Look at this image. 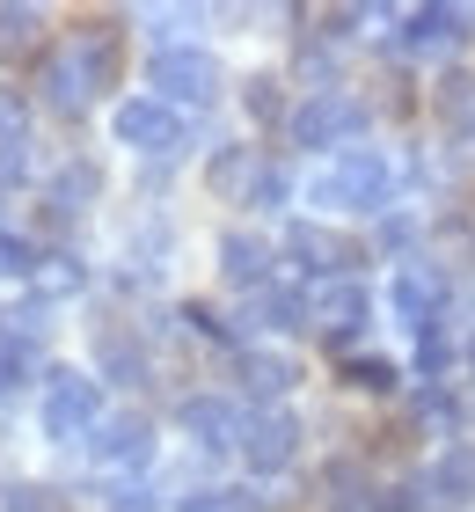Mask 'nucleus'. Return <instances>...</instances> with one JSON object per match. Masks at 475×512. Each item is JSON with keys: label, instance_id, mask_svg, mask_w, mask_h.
<instances>
[{"label": "nucleus", "instance_id": "nucleus-1", "mask_svg": "<svg viewBox=\"0 0 475 512\" xmlns=\"http://www.w3.org/2000/svg\"><path fill=\"white\" fill-rule=\"evenodd\" d=\"M395 191V169L380 147H344L329 169H315L307 183V205H322V213H373V205H388Z\"/></svg>", "mask_w": 475, "mask_h": 512}, {"label": "nucleus", "instance_id": "nucleus-2", "mask_svg": "<svg viewBox=\"0 0 475 512\" xmlns=\"http://www.w3.org/2000/svg\"><path fill=\"white\" fill-rule=\"evenodd\" d=\"M37 425L44 439H59V447H74L103 425V381L81 374V366H52L44 374V395H37Z\"/></svg>", "mask_w": 475, "mask_h": 512}, {"label": "nucleus", "instance_id": "nucleus-3", "mask_svg": "<svg viewBox=\"0 0 475 512\" xmlns=\"http://www.w3.org/2000/svg\"><path fill=\"white\" fill-rule=\"evenodd\" d=\"M147 88L169 110H205L212 96H220V59H212L205 44H161V52L147 59Z\"/></svg>", "mask_w": 475, "mask_h": 512}, {"label": "nucleus", "instance_id": "nucleus-4", "mask_svg": "<svg viewBox=\"0 0 475 512\" xmlns=\"http://www.w3.org/2000/svg\"><path fill=\"white\" fill-rule=\"evenodd\" d=\"M110 132H117V147L154 154V161L183 154V110H169L161 96H125V103L110 110Z\"/></svg>", "mask_w": 475, "mask_h": 512}, {"label": "nucleus", "instance_id": "nucleus-5", "mask_svg": "<svg viewBox=\"0 0 475 512\" xmlns=\"http://www.w3.org/2000/svg\"><path fill=\"white\" fill-rule=\"evenodd\" d=\"M285 132H293V147H344V139H359L366 132V103H351V96H337V88H315L293 118H285Z\"/></svg>", "mask_w": 475, "mask_h": 512}, {"label": "nucleus", "instance_id": "nucleus-6", "mask_svg": "<svg viewBox=\"0 0 475 512\" xmlns=\"http://www.w3.org/2000/svg\"><path fill=\"white\" fill-rule=\"evenodd\" d=\"M285 256H293V271H307L315 286H329V278H351L359 242L337 235V227H322V220H293L285 227Z\"/></svg>", "mask_w": 475, "mask_h": 512}, {"label": "nucleus", "instance_id": "nucleus-7", "mask_svg": "<svg viewBox=\"0 0 475 512\" xmlns=\"http://www.w3.org/2000/svg\"><path fill=\"white\" fill-rule=\"evenodd\" d=\"M293 454H300V417L271 403V410H242V461L256 476H278V469H293Z\"/></svg>", "mask_w": 475, "mask_h": 512}, {"label": "nucleus", "instance_id": "nucleus-8", "mask_svg": "<svg viewBox=\"0 0 475 512\" xmlns=\"http://www.w3.org/2000/svg\"><path fill=\"white\" fill-rule=\"evenodd\" d=\"M300 322L322 344H351V337L366 330V286H359V278H329V286H315V293L300 300Z\"/></svg>", "mask_w": 475, "mask_h": 512}, {"label": "nucleus", "instance_id": "nucleus-9", "mask_svg": "<svg viewBox=\"0 0 475 512\" xmlns=\"http://www.w3.org/2000/svg\"><path fill=\"white\" fill-rule=\"evenodd\" d=\"M88 461H103V469H147L154 461V425L139 410H117V417H103V425L88 432Z\"/></svg>", "mask_w": 475, "mask_h": 512}, {"label": "nucleus", "instance_id": "nucleus-10", "mask_svg": "<svg viewBox=\"0 0 475 512\" xmlns=\"http://www.w3.org/2000/svg\"><path fill=\"white\" fill-rule=\"evenodd\" d=\"M461 37H468V15L461 8H410L388 44H395V52H417V59H446Z\"/></svg>", "mask_w": 475, "mask_h": 512}, {"label": "nucleus", "instance_id": "nucleus-11", "mask_svg": "<svg viewBox=\"0 0 475 512\" xmlns=\"http://www.w3.org/2000/svg\"><path fill=\"white\" fill-rule=\"evenodd\" d=\"M417 498H424V512L432 505H468L475 498V447H446V454H432V469L417 476Z\"/></svg>", "mask_w": 475, "mask_h": 512}, {"label": "nucleus", "instance_id": "nucleus-12", "mask_svg": "<svg viewBox=\"0 0 475 512\" xmlns=\"http://www.w3.org/2000/svg\"><path fill=\"white\" fill-rule=\"evenodd\" d=\"M176 425L198 439L205 454H220V447H242V410L220 403V395H183V410H176Z\"/></svg>", "mask_w": 475, "mask_h": 512}, {"label": "nucleus", "instance_id": "nucleus-13", "mask_svg": "<svg viewBox=\"0 0 475 512\" xmlns=\"http://www.w3.org/2000/svg\"><path fill=\"white\" fill-rule=\"evenodd\" d=\"M234 374H242V388L256 395V410H271V403H285V395L300 388V359H285V352H264V344H249V352L234 359Z\"/></svg>", "mask_w": 475, "mask_h": 512}, {"label": "nucleus", "instance_id": "nucleus-14", "mask_svg": "<svg viewBox=\"0 0 475 512\" xmlns=\"http://www.w3.org/2000/svg\"><path fill=\"white\" fill-rule=\"evenodd\" d=\"M37 88H44V103H52V110H66V118L103 96V88H95V74L81 66V52H52V59L37 66Z\"/></svg>", "mask_w": 475, "mask_h": 512}, {"label": "nucleus", "instance_id": "nucleus-15", "mask_svg": "<svg viewBox=\"0 0 475 512\" xmlns=\"http://www.w3.org/2000/svg\"><path fill=\"white\" fill-rule=\"evenodd\" d=\"M220 271H227L242 293L271 286V242H264V235H249V227H227V235H220Z\"/></svg>", "mask_w": 475, "mask_h": 512}, {"label": "nucleus", "instance_id": "nucleus-16", "mask_svg": "<svg viewBox=\"0 0 475 512\" xmlns=\"http://www.w3.org/2000/svg\"><path fill=\"white\" fill-rule=\"evenodd\" d=\"M439 271H424V264H402L388 278V300H395V315L410 322V330H424V322H439Z\"/></svg>", "mask_w": 475, "mask_h": 512}, {"label": "nucleus", "instance_id": "nucleus-17", "mask_svg": "<svg viewBox=\"0 0 475 512\" xmlns=\"http://www.w3.org/2000/svg\"><path fill=\"white\" fill-rule=\"evenodd\" d=\"M293 322H300V293H285V286H256V293H242V315H234V330L271 337V330H293Z\"/></svg>", "mask_w": 475, "mask_h": 512}, {"label": "nucleus", "instance_id": "nucleus-18", "mask_svg": "<svg viewBox=\"0 0 475 512\" xmlns=\"http://www.w3.org/2000/svg\"><path fill=\"white\" fill-rule=\"evenodd\" d=\"M256 169H264V154H256V147H220V154H212V169H205V183H212L227 205H249Z\"/></svg>", "mask_w": 475, "mask_h": 512}, {"label": "nucleus", "instance_id": "nucleus-19", "mask_svg": "<svg viewBox=\"0 0 475 512\" xmlns=\"http://www.w3.org/2000/svg\"><path fill=\"white\" fill-rule=\"evenodd\" d=\"M88 286V264H81V256H37V271H30V300H44V308H59V300L66 293H81Z\"/></svg>", "mask_w": 475, "mask_h": 512}, {"label": "nucleus", "instance_id": "nucleus-20", "mask_svg": "<svg viewBox=\"0 0 475 512\" xmlns=\"http://www.w3.org/2000/svg\"><path fill=\"white\" fill-rule=\"evenodd\" d=\"M432 110L446 132H475V74H461V66H446L439 88H432Z\"/></svg>", "mask_w": 475, "mask_h": 512}, {"label": "nucleus", "instance_id": "nucleus-21", "mask_svg": "<svg viewBox=\"0 0 475 512\" xmlns=\"http://www.w3.org/2000/svg\"><path fill=\"white\" fill-rule=\"evenodd\" d=\"M30 381H37V344L0 322V395H22Z\"/></svg>", "mask_w": 475, "mask_h": 512}, {"label": "nucleus", "instance_id": "nucleus-22", "mask_svg": "<svg viewBox=\"0 0 475 512\" xmlns=\"http://www.w3.org/2000/svg\"><path fill=\"white\" fill-rule=\"evenodd\" d=\"M410 417H417L424 432H461V403H454L439 381H424V388L410 395Z\"/></svg>", "mask_w": 475, "mask_h": 512}, {"label": "nucleus", "instance_id": "nucleus-23", "mask_svg": "<svg viewBox=\"0 0 475 512\" xmlns=\"http://www.w3.org/2000/svg\"><path fill=\"white\" fill-rule=\"evenodd\" d=\"M271 498H256L249 483H227V491H183L176 512H264Z\"/></svg>", "mask_w": 475, "mask_h": 512}, {"label": "nucleus", "instance_id": "nucleus-24", "mask_svg": "<svg viewBox=\"0 0 475 512\" xmlns=\"http://www.w3.org/2000/svg\"><path fill=\"white\" fill-rule=\"evenodd\" d=\"M344 388H359V395H395V388H402V366H395V359H344Z\"/></svg>", "mask_w": 475, "mask_h": 512}, {"label": "nucleus", "instance_id": "nucleus-25", "mask_svg": "<svg viewBox=\"0 0 475 512\" xmlns=\"http://www.w3.org/2000/svg\"><path fill=\"white\" fill-rule=\"evenodd\" d=\"M446 366H454V330H446V322H424V330H417V374L439 381Z\"/></svg>", "mask_w": 475, "mask_h": 512}, {"label": "nucleus", "instance_id": "nucleus-26", "mask_svg": "<svg viewBox=\"0 0 475 512\" xmlns=\"http://www.w3.org/2000/svg\"><path fill=\"white\" fill-rule=\"evenodd\" d=\"M37 44V8H0V59L30 52Z\"/></svg>", "mask_w": 475, "mask_h": 512}, {"label": "nucleus", "instance_id": "nucleus-27", "mask_svg": "<svg viewBox=\"0 0 475 512\" xmlns=\"http://www.w3.org/2000/svg\"><path fill=\"white\" fill-rule=\"evenodd\" d=\"M285 191H293V176H285L278 161H264V169H256V183H249V213H278Z\"/></svg>", "mask_w": 475, "mask_h": 512}, {"label": "nucleus", "instance_id": "nucleus-28", "mask_svg": "<svg viewBox=\"0 0 475 512\" xmlns=\"http://www.w3.org/2000/svg\"><path fill=\"white\" fill-rule=\"evenodd\" d=\"M22 132H30V103H22V88H0V154H15Z\"/></svg>", "mask_w": 475, "mask_h": 512}, {"label": "nucleus", "instance_id": "nucleus-29", "mask_svg": "<svg viewBox=\"0 0 475 512\" xmlns=\"http://www.w3.org/2000/svg\"><path fill=\"white\" fill-rule=\"evenodd\" d=\"M30 271H37V242L0 227V278H30Z\"/></svg>", "mask_w": 475, "mask_h": 512}, {"label": "nucleus", "instance_id": "nucleus-30", "mask_svg": "<svg viewBox=\"0 0 475 512\" xmlns=\"http://www.w3.org/2000/svg\"><path fill=\"white\" fill-rule=\"evenodd\" d=\"M373 512H424L417 483H388V491H373Z\"/></svg>", "mask_w": 475, "mask_h": 512}, {"label": "nucleus", "instance_id": "nucleus-31", "mask_svg": "<svg viewBox=\"0 0 475 512\" xmlns=\"http://www.w3.org/2000/svg\"><path fill=\"white\" fill-rule=\"evenodd\" d=\"M373 242L388 249V256H402V249L417 242V220H402V213H395V220H380V235H373Z\"/></svg>", "mask_w": 475, "mask_h": 512}, {"label": "nucleus", "instance_id": "nucleus-32", "mask_svg": "<svg viewBox=\"0 0 475 512\" xmlns=\"http://www.w3.org/2000/svg\"><path fill=\"white\" fill-rule=\"evenodd\" d=\"M249 110H256V118L271 125L278 110H285V103H278V81H264V74H256V81H249Z\"/></svg>", "mask_w": 475, "mask_h": 512}, {"label": "nucleus", "instance_id": "nucleus-33", "mask_svg": "<svg viewBox=\"0 0 475 512\" xmlns=\"http://www.w3.org/2000/svg\"><path fill=\"white\" fill-rule=\"evenodd\" d=\"M8 505H15V512H59V498L44 491V483H22V491H15Z\"/></svg>", "mask_w": 475, "mask_h": 512}, {"label": "nucleus", "instance_id": "nucleus-34", "mask_svg": "<svg viewBox=\"0 0 475 512\" xmlns=\"http://www.w3.org/2000/svg\"><path fill=\"white\" fill-rule=\"evenodd\" d=\"M110 512H161V498L147 491V483H125V491H117V505Z\"/></svg>", "mask_w": 475, "mask_h": 512}, {"label": "nucleus", "instance_id": "nucleus-35", "mask_svg": "<svg viewBox=\"0 0 475 512\" xmlns=\"http://www.w3.org/2000/svg\"><path fill=\"white\" fill-rule=\"evenodd\" d=\"M468 425H475V410H468Z\"/></svg>", "mask_w": 475, "mask_h": 512}, {"label": "nucleus", "instance_id": "nucleus-36", "mask_svg": "<svg viewBox=\"0 0 475 512\" xmlns=\"http://www.w3.org/2000/svg\"><path fill=\"white\" fill-rule=\"evenodd\" d=\"M468 359H475V344H468Z\"/></svg>", "mask_w": 475, "mask_h": 512}]
</instances>
